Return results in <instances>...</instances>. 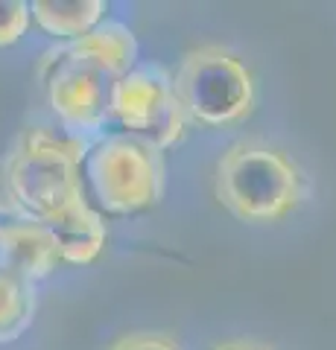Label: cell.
<instances>
[{"label":"cell","instance_id":"5b68a950","mask_svg":"<svg viewBox=\"0 0 336 350\" xmlns=\"http://www.w3.org/2000/svg\"><path fill=\"white\" fill-rule=\"evenodd\" d=\"M85 175L103 211L132 216L164 196V155L129 135H108L85 158Z\"/></svg>","mask_w":336,"mask_h":350},{"label":"cell","instance_id":"8fae6325","mask_svg":"<svg viewBox=\"0 0 336 350\" xmlns=\"http://www.w3.org/2000/svg\"><path fill=\"white\" fill-rule=\"evenodd\" d=\"M32 9L24 0H0V47H12L27 36Z\"/></svg>","mask_w":336,"mask_h":350},{"label":"cell","instance_id":"5bb4252c","mask_svg":"<svg viewBox=\"0 0 336 350\" xmlns=\"http://www.w3.org/2000/svg\"><path fill=\"white\" fill-rule=\"evenodd\" d=\"M12 219H15V211H12V207L0 204V228H3L6 222H12Z\"/></svg>","mask_w":336,"mask_h":350},{"label":"cell","instance_id":"52a82bcc","mask_svg":"<svg viewBox=\"0 0 336 350\" xmlns=\"http://www.w3.org/2000/svg\"><path fill=\"white\" fill-rule=\"evenodd\" d=\"M0 262L12 266L32 283L53 275L62 262V251L53 231L29 216H15L0 228Z\"/></svg>","mask_w":336,"mask_h":350},{"label":"cell","instance_id":"9c48e42d","mask_svg":"<svg viewBox=\"0 0 336 350\" xmlns=\"http://www.w3.org/2000/svg\"><path fill=\"white\" fill-rule=\"evenodd\" d=\"M38 29L59 41H79L105 24V0H36L29 3Z\"/></svg>","mask_w":336,"mask_h":350},{"label":"cell","instance_id":"7a4b0ae2","mask_svg":"<svg viewBox=\"0 0 336 350\" xmlns=\"http://www.w3.org/2000/svg\"><path fill=\"white\" fill-rule=\"evenodd\" d=\"M88 152V140L64 129H27L3 167L9 202L29 219H38L44 225L53 222L68 207L85 199L82 163Z\"/></svg>","mask_w":336,"mask_h":350},{"label":"cell","instance_id":"277c9868","mask_svg":"<svg viewBox=\"0 0 336 350\" xmlns=\"http://www.w3.org/2000/svg\"><path fill=\"white\" fill-rule=\"evenodd\" d=\"M176 96L193 123L222 129L240 123L255 108V76L225 47H196L181 59L172 79Z\"/></svg>","mask_w":336,"mask_h":350},{"label":"cell","instance_id":"3957f363","mask_svg":"<svg viewBox=\"0 0 336 350\" xmlns=\"http://www.w3.org/2000/svg\"><path fill=\"white\" fill-rule=\"evenodd\" d=\"M214 193L243 222H278L298 207L305 184L298 167L281 149L240 140L216 161Z\"/></svg>","mask_w":336,"mask_h":350},{"label":"cell","instance_id":"ba28073f","mask_svg":"<svg viewBox=\"0 0 336 350\" xmlns=\"http://www.w3.org/2000/svg\"><path fill=\"white\" fill-rule=\"evenodd\" d=\"M47 228L59 243L62 262H68V266H88L105 248V237H108L105 222L91 207L88 199L68 207L62 216L47 222Z\"/></svg>","mask_w":336,"mask_h":350},{"label":"cell","instance_id":"7c38bea8","mask_svg":"<svg viewBox=\"0 0 336 350\" xmlns=\"http://www.w3.org/2000/svg\"><path fill=\"white\" fill-rule=\"evenodd\" d=\"M108 350H179L176 342H170L167 336L158 333H129L120 336Z\"/></svg>","mask_w":336,"mask_h":350},{"label":"cell","instance_id":"6da1fadb","mask_svg":"<svg viewBox=\"0 0 336 350\" xmlns=\"http://www.w3.org/2000/svg\"><path fill=\"white\" fill-rule=\"evenodd\" d=\"M138 62V38L120 21H105L91 36L50 53L41 64L47 103L64 131L96 135L112 120V96Z\"/></svg>","mask_w":336,"mask_h":350},{"label":"cell","instance_id":"8992f818","mask_svg":"<svg viewBox=\"0 0 336 350\" xmlns=\"http://www.w3.org/2000/svg\"><path fill=\"white\" fill-rule=\"evenodd\" d=\"M112 120L123 131L164 152L181 144L188 114L176 96L172 79L161 68H135L112 96Z\"/></svg>","mask_w":336,"mask_h":350},{"label":"cell","instance_id":"4fadbf2b","mask_svg":"<svg viewBox=\"0 0 336 350\" xmlns=\"http://www.w3.org/2000/svg\"><path fill=\"white\" fill-rule=\"evenodd\" d=\"M214 350H266V347L252 345V342H225V345H216Z\"/></svg>","mask_w":336,"mask_h":350},{"label":"cell","instance_id":"30bf717a","mask_svg":"<svg viewBox=\"0 0 336 350\" xmlns=\"http://www.w3.org/2000/svg\"><path fill=\"white\" fill-rule=\"evenodd\" d=\"M36 283L12 266L0 262V345H9L24 336L36 321Z\"/></svg>","mask_w":336,"mask_h":350}]
</instances>
